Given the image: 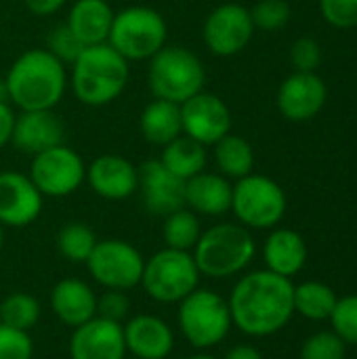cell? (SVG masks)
<instances>
[{
  "mask_svg": "<svg viewBox=\"0 0 357 359\" xmlns=\"http://www.w3.org/2000/svg\"><path fill=\"white\" fill-rule=\"evenodd\" d=\"M234 326L252 339L278 334L295 316V284L269 269L242 276L227 299Z\"/></svg>",
  "mask_w": 357,
  "mask_h": 359,
  "instance_id": "obj_1",
  "label": "cell"
},
{
  "mask_svg": "<svg viewBox=\"0 0 357 359\" xmlns=\"http://www.w3.org/2000/svg\"><path fill=\"white\" fill-rule=\"evenodd\" d=\"M8 103L19 111L55 109L67 90V67L46 48L21 53L2 78Z\"/></svg>",
  "mask_w": 357,
  "mask_h": 359,
  "instance_id": "obj_2",
  "label": "cell"
},
{
  "mask_svg": "<svg viewBox=\"0 0 357 359\" xmlns=\"http://www.w3.org/2000/svg\"><path fill=\"white\" fill-rule=\"evenodd\" d=\"M130 76L128 61L107 42L84 46L72 63L69 86L74 97L88 107L114 103L126 88Z\"/></svg>",
  "mask_w": 357,
  "mask_h": 359,
  "instance_id": "obj_3",
  "label": "cell"
},
{
  "mask_svg": "<svg viewBox=\"0 0 357 359\" xmlns=\"http://www.w3.org/2000/svg\"><path fill=\"white\" fill-rule=\"evenodd\" d=\"M202 276L213 280H227L242 273L257 255V244L240 223H217L202 231L191 250Z\"/></svg>",
  "mask_w": 357,
  "mask_h": 359,
  "instance_id": "obj_4",
  "label": "cell"
},
{
  "mask_svg": "<svg viewBox=\"0 0 357 359\" xmlns=\"http://www.w3.org/2000/svg\"><path fill=\"white\" fill-rule=\"evenodd\" d=\"M206 69L202 59L177 44L162 46L147 65V84L154 99H164L170 103H185L189 97L204 90Z\"/></svg>",
  "mask_w": 357,
  "mask_h": 359,
  "instance_id": "obj_5",
  "label": "cell"
},
{
  "mask_svg": "<svg viewBox=\"0 0 357 359\" xmlns=\"http://www.w3.org/2000/svg\"><path fill=\"white\" fill-rule=\"evenodd\" d=\"M177 305V326L183 339L198 351L221 345L234 328L227 299L210 288L198 286Z\"/></svg>",
  "mask_w": 357,
  "mask_h": 359,
  "instance_id": "obj_6",
  "label": "cell"
},
{
  "mask_svg": "<svg viewBox=\"0 0 357 359\" xmlns=\"http://www.w3.org/2000/svg\"><path fill=\"white\" fill-rule=\"evenodd\" d=\"M168 23L151 6H126L114 15L107 44L126 61H149L166 46Z\"/></svg>",
  "mask_w": 357,
  "mask_h": 359,
  "instance_id": "obj_7",
  "label": "cell"
},
{
  "mask_svg": "<svg viewBox=\"0 0 357 359\" xmlns=\"http://www.w3.org/2000/svg\"><path fill=\"white\" fill-rule=\"evenodd\" d=\"M200 269L191 252L162 248L149 259H145L141 288L145 294L162 305L181 303L200 286Z\"/></svg>",
  "mask_w": 357,
  "mask_h": 359,
  "instance_id": "obj_8",
  "label": "cell"
},
{
  "mask_svg": "<svg viewBox=\"0 0 357 359\" xmlns=\"http://www.w3.org/2000/svg\"><path fill=\"white\" fill-rule=\"evenodd\" d=\"M286 194L278 181L265 175H246L236 181L231 212L246 229H274L286 215Z\"/></svg>",
  "mask_w": 357,
  "mask_h": 359,
  "instance_id": "obj_9",
  "label": "cell"
},
{
  "mask_svg": "<svg viewBox=\"0 0 357 359\" xmlns=\"http://www.w3.org/2000/svg\"><path fill=\"white\" fill-rule=\"evenodd\" d=\"M27 177L44 198H65L86 181V164L76 149L61 143L32 156Z\"/></svg>",
  "mask_w": 357,
  "mask_h": 359,
  "instance_id": "obj_10",
  "label": "cell"
},
{
  "mask_svg": "<svg viewBox=\"0 0 357 359\" xmlns=\"http://www.w3.org/2000/svg\"><path fill=\"white\" fill-rule=\"evenodd\" d=\"M145 259L126 240H101L93 248L86 267L90 278L105 290H133L141 284Z\"/></svg>",
  "mask_w": 357,
  "mask_h": 359,
  "instance_id": "obj_11",
  "label": "cell"
},
{
  "mask_svg": "<svg viewBox=\"0 0 357 359\" xmlns=\"http://www.w3.org/2000/svg\"><path fill=\"white\" fill-rule=\"evenodd\" d=\"M255 29L250 8L238 2H225L213 8L204 19L202 40L213 55L234 57L250 44Z\"/></svg>",
  "mask_w": 357,
  "mask_h": 359,
  "instance_id": "obj_12",
  "label": "cell"
},
{
  "mask_svg": "<svg viewBox=\"0 0 357 359\" xmlns=\"http://www.w3.org/2000/svg\"><path fill=\"white\" fill-rule=\"evenodd\" d=\"M181 122L183 135L191 137L204 147H213L231 133V111L227 103L219 95L206 90H200L181 103Z\"/></svg>",
  "mask_w": 357,
  "mask_h": 359,
  "instance_id": "obj_13",
  "label": "cell"
},
{
  "mask_svg": "<svg viewBox=\"0 0 357 359\" xmlns=\"http://www.w3.org/2000/svg\"><path fill=\"white\" fill-rule=\"evenodd\" d=\"M44 196L32 179L19 170L0 172V225L27 227L42 212Z\"/></svg>",
  "mask_w": 357,
  "mask_h": 359,
  "instance_id": "obj_14",
  "label": "cell"
},
{
  "mask_svg": "<svg viewBox=\"0 0 357 359\" xmlns=\"http://www.w3.org/2000/svg\"><path fill=\"white\" fill-rule=\"evenodd\" d=\"M328 88L316 72H295L278 88V109L290 122H307L326 105Z\"/></svg>",
  "mask_w": 357,
  "mask_h": 359,
  "instance_id": "obj_15",
  "label": "cell"
},
{
  "mask_svg": "<svg viewBox=\"0 0 357 359\" xmlns=\"http://www.w3.org/2000/svg\"><path fill=\"white\" fill-rule=\"evenodd\" d=\"M86 181L99 198L120 202L137 194L139 168L124 156L103 154L86 166Z\"/></svg>",
  "mask_w": 357,
  "mask_h": 359,
  "instance_id": "obj_16",
  "label": "cell"
},
{
  "mask_svg": "<svg viewBox=\"0 0 357 359\" xmlns=\"http://www.w3.org/2000/svg\"><path fill=\"white\" fill-rule=\"evenodd\" d=\"M139 191L149 215L164 219L185 208V181L168 172L160 160H147L139 166Z\"/></svg>",
  "mask_w": 357,
  "mask_h": 359,
  "instance_id": "obj_17",
  "label": "cell"
},
{
  "mask_svg": "<svg viewBox=\"0 0 357 359\" xmlns=\"http://www.w3.org/2000/svg\"><path fill=\"white\" fill-rule=\"evenodd\" d=\"M69 359H126L122 324L97 316L74 328L69 339Z\"/></svg>",
  "mask_w": 357,
  "mask_h": 359,
  "instance_id": "obj_18",
  "label": "cell"
},
{
  "mask_svg": "<svg viewBox=\"0 0 357 359\" xmlns=\"http://www.w3.org/2000/svg\"><path fill=\"white\" fill-rule=\"evenodd\" d=\"M126 353L135 359H166L175 349L173 328L158 316L139 313L122 326Z\"/></svg>",
  "mask_w": 357,
  "mask_h": 359,
  "instance_id": "obj_19",
  "label": "cell"
},
{
  "mask_svg": "<svg viewBox=\"0 0 357 359\" xmlns=\"http://www.w3.org/2000/svg\"><path fill=\"white\" fill-rule=\"evenodd\" d=\"M65 137V126L55 109H36V111H19L13 128L11 143L27 154L36 156L44 149L61 145Z\"/></svg>",
  "mask_w": 357,
  "mask_h": 359,
  "instance_id": "obj_20",
  "label": "cell"
},
{
  "mask_svg": "<svg viewBox=\"0 0 357 359\" xmlns=\"http://www.w3.org/2000/svg\"><path fill=\"white\" fill-rule=\"evenodd\" d=\"M50 309L61 324L78 328L97 318V294L86 282L65 278L50 290Z\"/></svg>",
  "mask_w": 357,
  "mask_h": 359,
  "instance_id": "obj_21",
  "label": "cell"
},
{
  "mask_svg": "<svg viewBox=\"0 0 357 359\" xmlns=\"http://www.w3.org/2000/svg\"><path fill=\"white\" fill-rule=\"evenodd\" d=\"M234 185L219 172H206L185 181V206L198 217H221L231 210Z\"/></svg>",
  "mask_w": 357,
  "mask_h": 359,
  "instance_id": "obj_22",
  "label": "cell"
},
{
  "mask_svg": "<svg viewBox=\"0 0 357 359\" xmlns=\"http://www.w3.org/2000/svg\"><path fill=\"white\" fill-rule=\"evenodd\" d=\"M307 242L305 238L288 227H276L263 244L265 269L292 280L303 271L307 263Z\"/></svg>",
  "mask_w": 357,
  "mask_h": 359,
  "instance_id": "obj_23",
  "label": "cell"
},
{
  "mask_svg": "<svg viewBox=\"0 0 357 359\" xmlns=\"http://www.w3.org/2000/svg\"><path fill=\"white\" fill-rule=\"evenodd\" d=\"M114 15L116 13L105 0H76L69 6L65 23L82 46H93L107 42Z\"/></svg>",
  "mask_w": 357,
  "mask_h": 359,
  "instance_id": "obj_24",
  "label": "cell"
},
{
  "mask_svg": "<svg viewBox=\"0 0 357 359\" xmlns=\"http://www.w3.org/2000/svg\"><path fill=\"white\" fill-rule=\"evenodd\" d=\"M139 128L147 143L158 147L168 145L170 141L183 135L181 105L164 99L149 101L139 116Z\"/></svg>",
  "mask_w": 357,
  "mask_h": 359,
  "instance_id": "obj_25",
  "label": "cell"
},
{
  "mask_svg": "<svg viewBox=\"0 0 357 359\" xmlns=\"http://www.w3.org/2000/svg\"><path fill=\"white\" fill-rule=\"evenodd\" d=\"M158 160L162 162V166L168 172H173L181 181H187L191 177L200 175L202 170H206L208 151L202 143L194 141L187 135H181L162 147V154Z\"/></svg>",
  "mask_w": 357,
  "mask_h": 359,
  "instance_id": "obj_26",
  "label": "cell"
},
{
  "mask_svg": "<svg viewBox=\"0 0 357 359\" xmlns=\"http://www.w3.org/2000/svg\"><path fill=\"white\" fill-rule=\"evenodd\" d=\"M215 164L219 175L227 179H242L252 172L255 168V149L252 145L240 135H225L221 141L213 145Z\"/></svg>",
  "mask_w": 357,
  "mask_h": 359,
  "instance_id": "obj_27",
  "label": "cell"
},
{
  "mask_svg": "<svg viewBox=\"0 0 357 359\" xmlns=\"http://www.w3.org/2000/svg\"><path fill=\"white\" fill-rule=\"evenodd\" d=\"M337 292L322 282H303L295 286V313L311 322L330 320L337 307Z\"/></svg>",
  "mask_w": 357,
  "mask_h": 359,
  "instance_id": "obj_28",
  "label": "cell"
},
{
  "mask_svg": "<svg viewBox=\"0 0 357 359\" xmlns=\"http://www.w3.org/2000/svg\"><path fill=\"white\" fill-rule=\"evenodd\" d=\"M202 231L204 229H202L200 217L194 210H189L187 206L166 215L164 223H162V240H164L166 248H173V250L191 252L194 246L198 244Z\"/></svg>",
  "mask_w": 357,
  "mask_h": 359,
  "instance_id": "obj_29",
  "label": "cell"
},
{
  "mask_svg": "<svg viewBox=\"0 0 357 359\" xmlns=\"http://www.w3.org/2000/svg\"><path fill=\"white\" fill-rule=\"evenodd\" d=\"M97 242L99 240L95 231L86 223H80V221L63 225L57 233V248L61 257H65L72 263H86Z\"/></svg>",
  "mask_w": 357,
  "mask_h": 359,
  "instance_id": "obj_30",
  "label": "cell"
},
{
  "mask_svg": "<svg viewBox=\"0 0 357 359\" xmlns=\"http://www.w3.org/2000/svg\"><path fill=\"white\" fill-rule=\"evenodd\" d=\"M40 320V303L27 292H11L0 303V324L29 332Z\"/></svg>",
  "mask_w": 357,
  "mask_h": 359,
  "instance_id": "obj_31",
  "label": "cell"
},
{
  "mask_svg": "<svg viewBox=\"0 0 357 359\" xmlns=\"http://www.w3.org/2000/svg\"><path fill=\"white\" fill-rule=\"evenodd\" d=\"M345 355L347 345L332 330L311 334L301 347V359H345Z\"/></svg>",
  "mask_w": 357,
  "mask_h": 359,
  "instance_id": "obj_32",
  "label": "cell"
},
{
  "mask_svg": "<svg viewBox=\"0 0 357 359\" xmlns=\"http://www.w3.org/2000/svg\"><path fill=\"white\" fill-rule=\"evenodd\" d=\"M328 322L332 324V332L339 334L345 345H357V294L339 299Z\"/></svg>",
  "mask_w": 357,
  "mask_h": 359,
  "instance_id": "obj_33",
  "label": "cell"
},
{
  "mask_svg": "<svg viewBox=\"0 0 357 359\" xmlns=\"http://www.w3.org/2000/svg\"><path fill=\"white\" fill-rule=\"evenodd\" d=\"M250 17L257 29L276 32L290 19V4L286 0H259L250 8Z\"/></svg>",
  "mask_w": 357,
  "mask_h": 359,
  "instance_id": "obj_34",
  "label": "cell"
},
{
  "mask_svg": "<svg viewBox=\"0 0 357 359\" xmlns=\"http://www.w3.org/2000/svg\"><path fill=\"white\" fill-rule=\"evenodd\" d=\"M48 53H53L61 63H74L78 59V55L82 53V42L74 36V32L67 27V23H59L55 25L48 36H46V46H44Z\"/></svg>",
  "mask_w": 357,
  "mask_h": 359,
  "instance_id": "obj_35",
  "label": "cell"
},
{
  "mask_svg": "<svg viewBox=\"0 0 357 359\" xmlns=\"http://www.w3.org/2000/svg\"><path fill=\"white\" fill-rule=\"evenodd\" d=\"M34 343L29 332L0 324V359H32Z\"/></svg>",
  "mask_w": 357,
  "mask_h": 359,
  "instance_id": "obj_36",
  "label": "cell"
},
{
  "mask_svg": "<svg viewBox=\"0 0 357 359\" xmlns=\"http://www.w3.org/2000/svg\"><path fill=\"white\" fill-rule=\"evenodd\" d=\"M320 13L335 27L347 29L357 25V0H320Z\"/></svg>",
  "mask_w": 357,
  "mask_h": 359,
  "instance_id": "obj_37",
  "label": "cell"
},
{
  "mask_svg": "<svg viewBox=\"0 0 357 359\" xmlns=\"http://www.w3.org/2000/svg\"><path fill=\"white\" fill-rule=\"evenodd\" d=\"M295 72H316L322 63V46L314 38H299L290 48Z\"/></svg>",
  "mask_w": 357,
  "mask_h": 359,
  "instance_id": "obj_38",
  "label": "cell"
},
{
  "mask_svg": "<svg viewBox=\"0 0 357 359\" xmlns=\"http://www.w3.org/2000/svg\"><path fill=\"white\" fill-rule=\"evenodd\" d=\"M130 301L122 290H105L97 297V316L116 324H122L128 318Z\"/></svg>",
  "mask_w": 357,
  "mask_h": 359,
  "instance_id": "obj_39",
  "label": "cell"
},
{
  "mask_svg": "<svg viewBox=\"0 0 357 359\" xmlns=\"http://www.w3.org/2000/svg\"><path fill=\"white\" fill-rule=\"evenodd\" d=\"M17 114L8 101H0V149L11 143L13 128H15Z\"/></svg>",
  "mask_w": 357,
  "mask_h": 359,
  "instance_id": "obj_40",
  "label": "cell"
},
{
  "mask_svg": "<svg viewBox=\"0 0 357 359\" xmlns=\"http://www.w3.org/2000/svg\"><path fill=\"white\" fill-rule=\"evenodd\" d=\"M67 0H23L25 8L36 15V17H48V15H55L59 8L65 6Z\"/></svg>",
  "mask_w": 357,
  "mask_h": 359,
  "instance_id": "obj_41",
  "label": "cell"
},
{
  "mask_svg": "<svg viewBox=\"0 0 357 359\" xmlns=\"http://www.w3.org/2000/svg\"><path fill=\"white\" fill-rule=\"evenodd\" d=\"M223 359H263V353L252 345H236L225 353Z\"/></svg>",
  "mask_w": 357,
  "mask_h": 359,
  "instance_id": "obj_42",
  "label": "cell"
},
{
  "mask_svg": "<svg viewBox=\"0 0 357 359\" xmlns=\"http://www.w3.org/2000/svg\"><path fill=\"white\" fill-rule=\"evenodd\" d=\"M185 359H219L215 358V355H210V353H206V351H200V353H194V355H189V358Z\"/></svg>",
  "mask_w": 357,
  "mask_h": 359,
  "instance_id": "obj_43",
  "label": "cell"
},
{
  "mask_svg": "<svg viewBox=\"0 0 357 359\" xmlns=\"http://www.w3.org/2000/svg\"><path fill=\"white\" fill-rule=\"evenodd\" d=\"M2 246H4V227L0 225V252H2Z\"/></svg>",
  "mask_w": 357,
  "mask_h": 359,
  "instance_id": "obj_44",
  "label": "cell"
},
{
  "mask_svg": "<svg viewBox=\"0 0 357 359\" xmlns=\"http://www.w3.org/2000/svg\"><path fill=\"white\" fill-rule=\"evenodd\" d=\"M130 359H135V358H130Z\"/></svg>",
  "mask_w": 357,
  "mask_h": 359,
  "instance_id": "obj_45",
  "label": "cell"
}]
</instances>
